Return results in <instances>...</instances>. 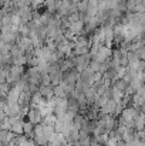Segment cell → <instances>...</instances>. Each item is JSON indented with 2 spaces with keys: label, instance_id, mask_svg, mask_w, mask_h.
Instances as JSON below:
<instances>
[{
  "label": "cell",
  "instance_id": "obj_1",
  "mask_svg": "<svg viewBox=\"0 0 145 146\" xmlns=\"http://www.w3.org/2000/svg\"><path fill=\"white\" fill-rule=\"evenodd\" d=\"M40 119H41L40 111H39L37 108H31V109L29 111V122L33 123V125H36V123L40 122Z\"/></svg>",
  "mask_w": 145,
  "mask_h": 146
}]
</instances>
